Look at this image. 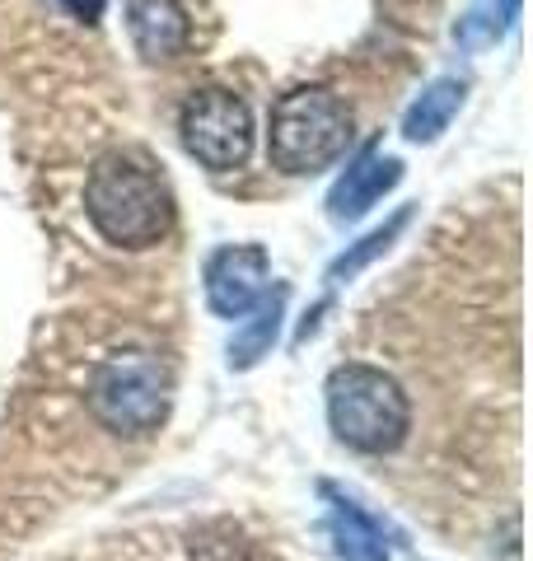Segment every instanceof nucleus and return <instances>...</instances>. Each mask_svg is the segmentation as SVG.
<instances>
[{
    "mask_svg": "<svg viewBox=\"0 0 533 561\" xmlns=\"http://www.w3.org/2000/svg\"><path fill=\"white\" fill-rule=\"evenodd\" d=\"M272 280V257L262 243H225L206 257V305L216 319H243Z\"/></svg>",
    "mask_w": 533,
    "mask_h": 561,
    "instance_id": "obj_6",
    "label": "nucleus"
},
{
    "mask_svg": "<svg viewBox=\"0 0 533 561\" xmlns=\"http://www.w3.org/2000/svg\"><path fill=\"white\" fill-rule=\"evenodd\" d=\"M324 496L332 501L328 524H332L337 557H342V561H388V542H384V529H379V524L370 519L355 501H347L337 486H324Z\"/></svg>",
    "mask_w": 533,
    "mask_h": 561,
    "instance_id": "obj_10",
    "label": "nucleus"
},
{
    "mask_svg": "<svg viewBox=\"0 0 533 561\" xmlns=\"http://www.w3.org/2000/svg\"><path fill=\"white\" fill-rule=\"evenodd\" d=\"M248 313H253V319H248L235 332V342H229V370H253L262 356H272L276 332H281V313H286V286H276L272 295H262V300Z\"/></svg>",
    "mask_w": 533,
    "mask_h": 561,
    "instance_id": "obj_11",
    "label": "nucleus"
},
{
    "mask_svg": "<svg viewBox=\"0 0 533 561\" xmlns=\"http://www.w3.org/2000/svg\"><path fill=\"white\" fill-rule=\"evenodd\" d=\"M328 426L355 454H394L412 431V402L379 365H337L328 375Z\"/></svg>",
    "mask_w": 533,
    "mask_h": 561,
    "instance_id": "obj_2",
    "label": "nucleus"
},
{
    "mask_svg": "<svg viewBox=\"0 0 533 561\" xmlns=\"http://www.w3.org/2000/svg\"><path fill=\"white\" fill-rule=\"evenodd\" d=\"M464 94H468V84L458 80V76L431 80V84H426V90L417 94L412 108H407L402 136L412 140V146H431V140H440L444 131H450V122L458 117V108H464Z\"/></svg>",
    "mask_w": 533,
    "mask_h": 561,
    "instance_id": "obj_9",
    "label": "nucleus"
},
{
    "mask_svg": "<svg viewBox=\"0 0 533 561\" xmlns=\"http://www.w3.org/2000/svg\"><path fill=\"white\" fill-rule=\"evenodd\" d=\"M169 402H173V375L146 346H122L113 356H103L94 379H89V412L117 440L155 435L169 416Z\"/></svg>",
    "mask_w": 533,
    "mask_h": 561,
    "instance_id": "obj_4",
    "label": "nucleus"
},
{
    "mask_svg": "<svg viewBox=\"0 0 533 561\" xmlns=\"http://www.w3.org/2000/svg\"><path fill=\"white\" fill-rule=\"evenodd\" d=\"M61 5L76 14V20H84V24H99V20H103V5H109V0H61Z\"/></svg>",
    "mask_w": 533,
    "mask_h": 561,
    "instance_id": "obj_13",
    "label": "nucleus"
},
{
    "mask_svg": "<svg viewBox=\"0 0 533 561\" xmlns=\"http://www.w3.org/2000/svg\"><path fill=\"white\" fill-rule=\"evenodd\" d=\"M398 183H402V160H394V154H379L375 146H370V150L355 154V164H347V173L328 192V216L337 225L361 220L365 210L375 206L384 192H394Z\"/></svg>",
    "mask_w": 533,
    "mask_h": 561,
    "instance_id": "obj_7",
    "label": "nucleus"
},
{
    "mask_svg": "<svg viewBox=\"0 0 533 561\" xmlns=\"http://www.w3.org/2000/svg\"><path fill=\"white\" fill-rule=\"evenodd\" d=\"M407 225H412V206H402V210H398V216L388 220V225H379V230H370L361 243H351L347 253H337V257H332V267H328V280H332V286H342V280L361 276V272L370 267V262L384 257L388 249H394L398 234L407 230Z\"/></svg>",
    "mask_w": 533,
    "mask_h": 561,
    "instance_id": "obj_12",
    "label": "nucleus"
},
{
    "mask_svg": "<svg viewBox=\"0 0 533 561\" xmlns=\"http://www.w3.org/2000/svg\"><path fill=\"white\" fill-rule=\"evenodd\" d=\"M84 216L113 249H155L173 230V192L140 154L113 150L89 169Z\"/></svg>",
    "mask_w": 533,
    "mask_h": 561,
    "instance_id": "obj_1",
    "label": "nucleus"
},
{
    "mask_svg": "<svg viewBox=\"0 0 533 561\" xmlns=\"http://www.w3.org/2000/svg\"><path fill=\"white\" fill-rule=\"evenodd\" d=\"M178 136L202 169L235 173L253 154V113L235 90L206 84V90H192L178 108Z\"/></svg>",
    "mask_w": 533,
    "mask_h": 561,
    "instance_id": "obj_5",
    "label": "nucleus"
},
{
    "mask_svg": "<svg viewBox=\"0 0 533 561\" xmlns=\"http://www.w3.org/2000/svg\"><path fill=\"white\" fill-rule=\"evenodd\" d=\"M351 146V108L324 84H299L272 103L266 122V160L291 179L337 164Z\"/></svg>",
    "mask_w": 533,
    "mask_h": 561,
    "instance_id": "obj_3",
    "label": "nucleus"
},
{
    "mask_svg": "<svg viewBox=\"0 0 533 561\" xmlns=\"http://www.w3.org/2000/svg\"><path fill=\"white\" fill-rule=\"evenodd\" d=\"M127 33L140 61L165 66L188 47V14L178 0H127Z\"/></svg>",
    "mask_w": 533,
    "mask_h": 561,
    "instance_id": "obj_8",
    "label": "nucleus"
}]
</instances>
